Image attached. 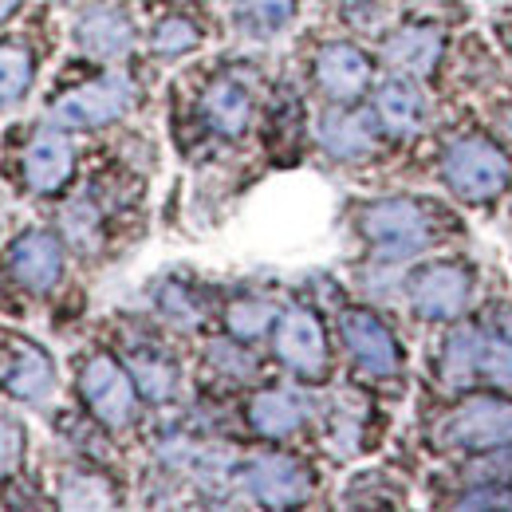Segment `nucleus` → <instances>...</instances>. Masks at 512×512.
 <instances>
[{
  "mask_svg": "<svg viewBox=\"0 0 512 512\" xmlns=\"http://www.w3.org/2000/svg\"><path fill=\"white\" fill-rule=\"evenodd\" d=\"M359 233L383 256L402 260V256L422 253L430 245L434 225H430V213L418 201H410V197H383V201L363 205Z\"/></svg>",
  "mask_w": 512,
  "mask_h": 512,
  "instance_id": "1",
  "label": "nucleus"
},
{
  "mask_svg": "<svg viewBox=\"0 0 512 512\" xmlns=\"http://www.w3.org/2000/svg\"><path fill=\"white\" fill-rule=\"evenodd\" d=\"M442 174L457 197L481 205L509 186V158L485 138H453L442 158Z\"/></svg>",
  "mask_w": 512,
  "mask_h": 512,
  "instance_id": "2",
  "label": "nucleus"
},
{
  "mask_svg": "<svg viewBox=\"0 0 512 512\" xmlns=\"http://www.w3.org/2000/svg\"><path fill=\"white\" fill-rule=\"evenodd\" d=\"M442 371L446 379H497L509 383L512 379V335L485 327V323H469L461 331H453L442 355Z\"/></svg>",
  "mask_w": 512,
  "mask_h": 512,
  "instance_id": "3",
  "label": "nucleus"
},
{
  "mask_svg": "<svg viewBox=\"0 0 512 512\" xmlns=\"http://www.w3.org/2000/svg\"><path fill=\"white\" fill-rule=\"evenodd\" d=\"M473 292V276L465 264L457 260H438L430 268H422L410 280V304L422 320H453L465 312Z\"/></svg>",
  "mask_w": 512,
  "mask_h": 512,
  "instance_id": "4",
  "label": "nucleus"
},
{
  "mask_svg": "<svg viewBox=\"0 0 512 512\" xmlns=\"http://www.w3.org/2000/svg\"><path fill=\"white\" fill-rule=\"evenodd\" d=\"M130 99H134L130 79H123V75H103V79H91V83L75 87L71 95H64V99L52 107V115H56V123H64V127L91 130V127L111 123V119H119L130 107Z\"/></svg>",
  "mask_w": 512,
  "mask_h": 512,
  "instance_id": "5",
  "label": "nucleus"
},
{
  "mask_svg": "<svg viewBox=\"0 0 512 512\" xmlns=\"http://www.w3.org/2000/svg\"><path fill=\"white\" fill-rule=\"evenodd\" d=\"M442 442L453 449L505 446V442H512V406L501 402V398H473V402H465L446 422Z\"/></svg>",
  "mask_w": 512,
  "mask_h": 512,
  "instance_id": "6",
  "label": "nucleus"
},
{
  "mask_svg": "<svg viewBox=\"0 0 512 512\" xmlns=\"http://www.w3.org/2000/svg\"><path fill=\"white\" fill-rule=\"evenodd\" d=\"M79 390H83L91 414H95L103 426L119 430V426L130 422V414H134V386H130V379L123 375V367H119L115 359L95 355V359L83 367V375H79Z\"/></svg>",
  "mask_w": 512,
  "mask_h": 512,
  "instance_id": "7",
  "label": "nucleus"
},
{
  "mask_svg": "<svg viewBox=\"0 0 512 512\" xmlns=\"http://www.w3.org/2000/svg\"><path fill=\"white\" fill-rule=\"evenodd\" d=\"M276 355L304 379H323L327 371V343L320 320L308 308H292L280 316L276 327Z\"/></svg>",
  "mask_w": 512,
  "mask_h": 512,
  "instance_id": "8",
  "label": "nucleus"
},
{
  "mask_svg": "<svg viewBox=\"0 0 512 512\" xmlns=\"http://www.w3.org/2000/svg\"><path fill=\"white\" fill-rule=\"evenodd\" d=\"M245 489L253 493L260 505L268 509H288V505H300L312 489V477L300 461L292 457H256L245 465Z\"/></svg>",
  "mask_w": 512,
  "mask_h": 512,
  "instance_id": "9",
  "label": "nucleus"
},
{
  "mask_svg": "<svg viewBox=\"0 0 512 512\" xmlns=\"http://www.w3.org/2000/svg\"><path fill=\"white\" fill-rule=\"evenodd\" d=\"M75 44L95 56V60H119L127 56L134 44V28H130L127 12L111 8V4H87L75 20Z\"/></svg>",
  "mask_w": 512,
  "mask_h": 512,
  "instance_id": "10",
  "label": "nucleus"
},
{
  "mask_svg": "<svg viewBox=\"0 0 512 512\" xmlns=\"http://www.w3.org/2000/svg\"><path fill=\"white\" fill-rule=\"evenodd\" d=\"M343 339H347V347H351V355L363 371H371V375H394L398 371V347H394L390 331L371 312H363V308L347 312L343 316Z\"/></svg>",
  "mask_w": 512,
  "mask_h": 512,
  "instance_id": "11",
  "label": "nucleus"
},
{
  "mask_svg": "<svg viewBox=\"0 0 512 512\" xmlns=\"http://www.w3.org/2000/svg\"><path fill=\"white\" fill-rule=\"evenodd\" d=\"M8 264H12V272H16L20 284H28L32 292H44V288H52V284L60 280L64 253H60L56 237H48V233L36 229V233H24V237L16 241Z\"/></svg>",
  "mask_w": 512,
  "mask_h": 512,
  "instance_id": "12",
  "label": "nucleus"
},
{
  "mask_svg": "<svg viewBox=\"0 0 512 512\" xmlns=\"http://www.w3.org/2000/svg\"><path fill=\"white\" fill-rule=\"evenodd\" d=\"M316 79H320V87L331 99H355L371 79V64H367V56L359 48L331 44L316 60Z\"/></svg>",
  "mask_w": 512,
  "mask_h": 512,
  "instance_id": "13",
  "label": "nucleus"
},
{
  "mask_svg": "<svg viewBox=\"0 0 512 512\" xmlns=\"http://www.w3.org/2000/svg\"><path fill=\"white\" fill-rule=\"evenodd\" d=\"M442 56V32L434 24H406L386 40V64L406 75H430Z\"/></svg>",
  "mask_w": 512,
  "mask_h": 512,
  "instance_id": "14",
  "label": "nucleus"
},
{
  "mask_svg": "<svg viewBox=\"0 0 512 512\" xmlns=\"http://www.w3.org/2000/svg\"><path fill=\"white\" fill-rule=\"evenodd\" d=\"M201 111H205V123L217 130V134L237 138V134H245L249 119H253V91L241 79H217L205 91Z\"/></svg>",
  "mask_w": 512,
  "mask_h": 512,
  "instance_id": "15",
  "label": "nucleus"
},
{
  "mask_svg": "<svg viewBox=\"0 0 512 512\" xmlns=\"http://www.w3.org/2000/svg\"><path fill=\"white\" fill-rule=\"evenodd\" d=\"M71 174V146L60 134H36L24 150V178L36 193H56Z\"/></svg>",
  "mask_w": 512,
  "mask_h": 512,
  "instance_id": "16",
  "label": "nucleus"
},
{
  "mask_svg": "<svg viewBox=\"0 0 512 512\" xmlns=\"http://www.w3.org/2000/svg\"><path fill=\"white\" fill-rule=\"evenodd\" d=\"M375 115H379V123L390 134H414V130L422 127V119H426V103H422L414 83L390 79L375 95Z\"/></svg>",
  "mask_w": 512,
  "mask_h": 512,
  "instance_id": "17",
  "label": "nucleus"
},
{
  "mask_svg": "<svg viewBox=\"0 0 512 512\" xmlns=\"http://www.w3.org/2000/svg\"><path fill=\"white\" fill-rule=\"evenodd\" d=\"M4 383H8V390H12L16 398H24V402H40V398L52 394L56 371H52V363H48L44 351H36V347H28V343H16V347H12V363H8Z\"/></svg>",
  "mask_w": 512,
  "mask_h": 512,
  "instance_id": "18",
  "label": "nucleus"
},
{
  "mask_svg": "<svg viewBox=\"0 0 512 512\" xmlns=\"http://www.w3.org/2000/svg\"><path fill=\"white\" fill-rule=\"evenodd\" d=\"M320 142L335 158H363L375 146V127L359 111H339V115H327L320 123Z\"/></svg>",
  "mask_w": 512,
  "mask_h": 512,
  "instance_id": "19",
  "label": "nucleus"
},
{
  "mask_svg": "<svg viewBox=\"0 0 512 512\" xmlns=\"http://www.w3.org/2000/svg\"><path fill=\"white\" fill-rule=\"evenodd\" d=\"M249 422H253L256 434H264V438H288V434L300 430L304 410H300V402L292 394L264 390V394H256L253 406H249Z\"/></svg>",
  "mask_w": 512,
  "mask_h": 512,
  "instance_id": "20",
  "label": "nucleus"
},
{
  "mask_svg": "<svg viewBox=\"0 0 512 512\" xmlns=\"http://www.w3.org/2000/svg\"><path fill=\"white\" fill-rule=\"evenodd\" d=\"M130 371H134V383L138 390L146 394V398H154V402H166L170 394H174V386H178V371H174V363L170 359H162L158 351H134L130 355Z\"/></svg>",
  "mask_w": 512,
  "mask_h": 512,
  "instance_id": "21",
  "label": "nucleus"
},
{
  "mask_svg": "<svg viewBox=\"0 0 512 512\" xmlns=\"http://www.w3.org/2000/svg\"><path fill=\"white\" fill-rule=\"evenodd\" d=\"M32 83V56L20 44H0V107L24 99Z\"/></svg>",
  "mask_w": 512,
  "mask_h": 512,
  "instance_id": "22",
  "label": "nucleus"
},
{
  "mask_svg": "<svg viewBox=\"0 0 512 512\" xmlns=\"http://www.w3.org/2000/svg\"><path fill=\"white\" fill-rule=\"evenodd\" d=\"M272 320H276V308L268 300H256V296L229 304V312H225V323H229L233 339H260L272 327Z\"/></svg>",
  "mask_w": 512,
  "mask_h": 512,
  "instance_id": "23",
  "label": "nucleus"
},
{
  "mask_svg": "<svg viewBox=\"0 0 512 512\" xmlns=\"http://www.w3.org/2000/svg\"><path fill=\"white\" fill-rule=\"evenodd\" d=\"M233 8H237V16L253 28V32H276V28H284L288 20H292V12H296V0H233Z\"/></svg>",
  "mask_w": 512,
  "mask_h": 512,
  "instance_id": "24",
  "label": "nucleus"
},
{
  "mask_svg": "<svg viewBox=\"0 0 512 512\" xmlns=\"http://www.w3.org/2000/svg\"><path fill=\"white\" fill-rule=\"evenodd\" d=\"M197 40H201V32L193 28L186 16H166V20L154 28V36H150V44H154V52H158L162 60L186 56V52L197 48Z\"/></svg>",
  "mask_w": 512,
  "mask_h": 512,
  "instance_id": "25",
  "label": "nucleus"
},
{
  "mask_svg": "<svg viewBox=\"0 0 512 512\" xmlns=\"http://www.w3.org/2000/svg\"><path fill=\"white\" fill-rule=\"evenodd\" d=\"M64 505H79V509L111 505V497H107V481H99V477H83V473H71V477L64 481Z\"/></svg>",
  "mask_w": 512,
  "mask_h": 512,
  "instance_id": "26",
  "label": "nucleus"
},
{
  "mask_svg": "<svg viewBox=\"0 0 512 512\" xmlns=\"http://www.w3.org/2000/svg\"><path fill=\"white\" fill-rule=\"evenodd\" d=\"M162 312L174 323H193L201 316V308L193 304L190 296H186V288H178V284H170V288L162 292Z\"/></svg>",
  "mask_w": 512,
  "mask_h": 512,
  "instance_id": "27",
  "label": "nucleus"
},
{
  "mask_svg": "<svg viewBox=\"0 0 512 512\" xmlns=\"http://www.w3.org/2000/svg\"><path fill=\"white\" fill-rule=\"evenodd\" d=\"M209 359H213V363H221V371H225V375H237V379L253 375V363H249L241 351H233L229 343H217V347L209 351Z\"/></svg>",
  "mask_w": 512,
  "mask_h": 512,
  "instance_id": "28",
  "label": "nucleus"
},
{
  "mask_svg": "<svg viewBox=\"0 0 512 512\" xmlns=\"http://www.w3.org/2000/svg\"><path fill=\"white\" fill-rule=\"evenodd\" d=\"M16 457H20V426L0 418V477L16 465Z\"/></svg>",
  "mask_w": 512,
  "mask_h": 512,
  "instance_id": "29",
  "label": "nucleus"
},
{
  "mask_svg": "<svg viewBox=\"0 0 512 512\" xmlns=\"http://www.w3.org/2000/svg\"><path fill=\"white\" fill-rule=\"evenodd\" d=\"M16 4H20V0H0V20H4V16H8Z\"/></svg>",
  "mask_w": 512,
  "mask_h": 512,
  "instance_id": "30",
  "label": "nucleus"
}]
</instances>
